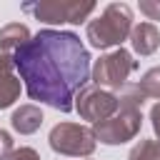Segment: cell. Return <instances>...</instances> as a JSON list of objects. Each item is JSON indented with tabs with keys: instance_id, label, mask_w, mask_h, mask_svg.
Segmentation results:
<instances>
[{
	"instance_id": "1",
	"label": "cell",
	"mask_w": 160,
	"mask_h": 160,
	"mask_svg": "<svg viewBox=\"0 0 160 160\" xmlns=\"http://www.w3.org/2000/svg\"><path fill=\"white\" fill-rule=\"evenodd\" d=\"M15 70L30 100L60 112L75 108V95L90 80V52L80 35L45 28L12 52Z\"/></svg>"
},
{
	"instance_id": "2",
	"label": "cell",
	"mask_w": 160,
	"mask_h": 160,
	"mask_svg": "<svg viewBox=\"0 0 160 160\" xmlns=\"http://www.w3.org/2000/svg\"><path fill=\"white\" fill-rule=\"evenodd\" d=\"M132 30V10L125 2H110L95 20L88 22L85 35L92 48L108 50V48H122V42L130 38Z\"/></svg>"
},
{
	"instance_id": "11",
	"label": "cell",
	"mask_w": 160,
	"mask_h": 160,
	"mask_svg": "<svg viewBox=\"0 0 160 160\" xmlns=\"http://www.w3.org/2000/svg\"><path fill=\"white\" fill-rule=\"evenodd\" d=\"M138 92L142 95V100H158L160 102V65L150 68L138 82H135Z\"/></svg>"
},
{
	"instance_id": "3",
	"label": "cell",
	"mask_w": 160,
	"mask_h": 160,
	"mask_svg": "<svg viewBox=\"0 0 160 160\" xmlns=\"http://www.w3.org/2000/svg\"><path fill=\"white\" fill-rule=\"evenodd\" d=\"M22 10L48 25H62V22L80 25L82 20L90 18V12H95V2L92 0H38V2H22Z\"/></svg>"
},
{
	"instance_id": "10",
	"label": "cell",
	"mask_w": 160,
	"mask_h": 160,
	"mask_svg": "<svg viewBox=\"0 0 160 160\" xmlns=\"http://www.w3.org/2000/svg\"><path fill=\"white\" fill-rule=\"evenodd\" d=\"M30 38H32V35H30L28 25H22V22H10V25L0 28V52H10V50L15 52V50L22 48Z\"/></svg>"
},
{
	"instance_id": "7",
	"label": "cell",
	"mask_w": 160,
	"mask_h": 160,
	"mask_svg": "<svg viewBox=\"0 0 160 160\" xmlns=\"http://www.w3.org/2000/svg\"><path fill=\"white\" fill-rule=\"evenodd\" d=\"M118 108H120L118 92L105 90V88H98V85H85L75 95V108L72 110H78V115L82 120H90L95 125V122L108 120L110 115H115Z\"/></svg>"
},
{
	"instance_id": "5",
	"label": "cell",
	"mask_w": 160,
	"mask_h": 160,
	"mask_svg": "<svg viewBox=\"0 0 160 160\" xmlns=\"http://www.w3.org/2000/svg\"><path fill=\"white\" fill-rule=\"evenodd\" d=\"M142 128V112L140 108L132 105H120L115 115H110L108 120L95 122L90 130L95 135V142L100 140L102 145H122L128 140H132Z\"/></svg>"
},
{
	"instance_id": "9",
	"label": "cell",
	"mask_w": 160,
	"mask_h": 160,
	"mask_svg": "<svg viewBox=\"0 0 160 160\" xmlns=\"http://www.w3.org/2000/svg\"><path fill=\"white\" fill-rule=\"evenodd\" d=\"M42 120H45V118H42V110H40L38 105H32V102H25V105H20V108L12 112L10 125H12V130L20 132V135H32L35 130H40Z\"/></svg>"
},
{
	"instance_id": "8",
	"label": "cell",
	"mask_w": 160,
	"mask_h": 160,
	"mask_svg": "<svg viewBox=\"0 0 160 160\" xmlns=\"http://www.w3.org/2000/svg\"><path fill=\"white\" fill-rule=\"evenodd\" d=\"M130 45L138 55H152L160 48V30L152 22H138L130 30Z\"/></svg>"
},
{
	"instance_id": "15",
	"label": "cell",
	"mask_w": 160,
	"mask_h": 160,
	"mask_svg": "<svg viewBox=\"0 0 160 160\" xmlns=\"http://www.w3.org/2000/svg\"><path fill=\"white\" fill-rule=\"evenodd\" d=\"M140 12L148 20H160V0H140Z\"/></svg>"
},
{
	"instance_id": "4",
	"label": "cell",
	"mask_w": 160,
	"mask_h": 160,
	"mask_svg": "<svg viewBox=\"0 0 160 160\" xmlns=\"http://www.w3.org/2000/svg\"><path fill=\"white\" fill-rule=\"evenodd\" d=\"M135 70H138V60H132V55L125 48H115L112 52L100 55L95 60V65L90 68V80L98 88L118 92Z\"/></svg>"
},
{
	"instance_id": "17",
	"label": "cell",
	"mask_w": 160,
	"mask_h": 160,
	"mask_svg": "<svg viewBox=\"0 0 160 160\" xmlns=\"http://www.w3.org/2000/svg\"><path fill=\"white\" fill-rule=\"evenodd\" d=\"M150 122H152V130H155V135H158V140H160V102L152 105V110H150Z\"/></svg>"
},
{
	"instance_id": "14",
	"label": "cell",
	"mask_w": 160,
	"mask_h": 160,
	"mask_svg": "<svg viewBox=\"0 0 160 160\" xmlns=\"http://www.w3.org/2000/svg\"><path fill=\"white\" fill-rule=\"evenodd\" d=\"M15 152V140L8 130H0V160H10V155Z\"/></svg>"
},
{
	"instance_id": "16",
	"label": "cell",
	"mask_w": 160,
	"mask_h": 160,
	"mask_svg": "<svg viewBox=\"0 0 160 160\" xmlns=\"http://www.w3.org/2000/svg\"><path fill=\"white\" fill-rule=\"evenodd\" d=\"M10 160H40V155H38V150L35 148H18L12 155H10Z\"/></svg>"
},
{
	"instance_id": "6",
	"label": "cell",
	"mask_w": 160,
	"mask_h": 160,
	"mask_svg": "<svg viewBox=\"0 0 160 160\" xmlns=\"http://www.w3.org/2000/svg\"><path fill=\"white\" fill-rule=\"evenodd\" d=\"M48 142L55 152L70 155V158H90L98 145L92 130L80 122H58L50 130Z\"/></svg>"
},
{
	"instance_id": "12",
	"label": "cell",
	"mask_w": 160,
	"mask_h": 160,
	"mask_svg": "<svg viewBox=\"0 0 160 160\" xmlns=\"http://www.w3.org/2000/svg\"><path fill=\"white\" fill-rule=\"evenodd\" d=\"M20 98V78L15 72H0V110L10 108Z\"/></svg>"
},
{
	"instance_id": "18",
	"label": "cell",
	"mask_w": 160,
	"mask_h": 160,
	"mask_svg": "<svg viewBox=\"0 0 160 160\" xmlns=\"http://www.w3.org/2000/svg\"><path fill=\"white\" fill-rule=\"evenodd\" d=\"M12 70H15L12 55L10 52H0V72H12Z\"/></svg>"
},
{
	"instance_id": "13",
	"label": "cell",
	"mask_w": 160,
	"mask_h": 160,
	"mask_svg": "<svg viewBox=\"0 0 160 160\" xmlns=\"http://www.w3.org/2000/svg\"><path fill=\"white\" fill-rule=\"evenodd\" d=\"M128 160H160V140H140L132 145Z\"/></svg>"
}]
</instances>
